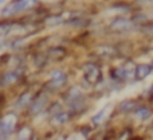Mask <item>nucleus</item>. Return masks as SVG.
Segmentation results:
<instances>
[{
  "mask_svg": "<svg viewBox=\"0 0 153 140\" xmlns=\"http://www.w3.org/2000/svg\"><path fill=\"white\" fill-rule=\"evenodd\" d=\"M50 104V96L47 92H40L36 97H34L27 106L30 116H39L46 111L47 105Z\"/></svg>",
  "mask_w": 153,
  "mask_h": 140,
  "instance_id": "obj_1",
  "label": "nucleus"
},
{
  "mask_svg": "<svg viewBox=\"0 0 153 140\" xmlns=\"http://www.w3.org/2000/svg\"><path fill=\"white\" fill-rule=\"evenodd\" d=\"M35 4H36V0H15V1L10 3L8 5H5V8L3 10V15L4 16L15 15L18 12H22L24 10L34 7Z\"/></svg>",
  "mask_w": 153,
  "mask_h": 140,
  "instance_id": "obj_2",
  "label": "nucleus"
},
{
  "mask_svg": "<svg viewBox=\"0 0 153 140\" xmlns=\"http://www.w3.org/2000/svg\"><path fill=\"white\" fill-rule=\"evenodd\" d=\"M66 81H67V77L65 74L63 70H54L50 76V81H48V88L51 90H58V89H62V88L66 85Z\"/></svg>",
  "mask_w": 153,
  "mask_h": 140,
  "instance_id": "obj_3",
  "label": "nucleus"
},
{
  "mask_svg": "<svg viewBox=\"0 0 153 140\" xmlns=\"http://www.w3.org/2000/svg\"><path fill=\"white\" fill-rule=\"evenodd\" d=\"M110 111H111V105H105L103 108H101L98 112H95L91 117H90V125L91 127H100L105 123V120L109 117L110 115Z\"/></svg>",
  "mask_w": 153,
  "mask_h": 140,
  "instance_id": "obj_4",
  "label": "nucleus"
},
{
  "mask_svg": "<svg viewBox=\"0 0 153 140\" xmlns=\"http://www.w3.org/2000/svg\"><path fill=\"white\" fill-rule=\"evenodd\" d=\"M71 117H73V115L70 113L69 111H62V112H59V113L51 116L50 119H48V123H50V125H53L54 128H61V127H63V125L69 124Z\"/></svg>",
  "mask_w": 153,
  "mask_h": 140,
  "instance_id": "obj_5",
  "label": "nucleus"
},
{
  "mask_svg": "<svg viewBox=\"0 0 153 140\" xmlns=\"http://www.w3.org/2000/svg\"><path fill=\"white\" fill-rule=\"evenodd\" d=\"M83 76L87 82L90 84H97L101 79V70L94 64H87L83 66Z\"/></svg>",
  "mask_w": 153,
  "mask_h": 140,
  "instance_id": "obj_6",
  "label": "nucleus"
},
{
  "mask_svg": "<svg viewBox=\"0 0 153 140\" xmlns=\"http://www.w3.org/2000/svg\"><path fill=\"white\" fill-rule=\"evenodd\" d=\"M132 115L136 120L145 123L153 116V111L149 108L148 105H145V104H138V105L136 106L134 111L132 112Z\"/></svg>",
  "mask_w": 153,
  "mask_h": 140,
  "instance_id": "obj_7",
  "label": "nucleus"
},
{
  "mask_svg": "<svg viewBox=\"0 0 153 140\" xmlns=\"http://www.w3.org/2000/svg\"><path fill=\"white\" fill-rule=\"evenodd\" d=\"M138 101L134 98H126V100H122L121 103L117 105V112L121 115H132V112L136 109V106L138 105Z\"/></svg>",
  "mask_w": 153,
  "mask_h": 140,
  "instance_id": "obj_8",
  "label": "nucleus"
},
{
  "mask_svg": "<svg viewBox=\"0 0 153 140\" xmlns=\"http://www.w3.org/2000/svg\"><path fill=\"white\" fill-rule=\"evenodd\" d=\"M153 71V67L151 65H138L136 66L134 71H133V76L137 81H141V79H145L146 77H149Z\"/></svg>",
  "mask_w": 153,
  "mask_h": 140,
  "instance_id": "obj_9",
  "label": "nucleus"
},
{
  "mask_svg": "<svg viewBox=\"0 0 153 140\" xmlns=\"http://www.w3.org/2000/svg\"><path fill=\"white\" fill-rule=\"evenodd\" d=\"M133 27V23L130 20H128V19H117V20H114L113 23L110 24V28L114 30V31H128V30H132Z\"/></svg>",
  "mask_w": 153,
  "mask_h": 140,
  "instance_id": "obj_10",
  "label": "nucleus"
},
{
  "mask_svg": "<svg viewBox=\"0 0 153 140\" xmlns=\"http://www.w3.org/2000/svg\"><path fill=\"white\" fill-rule=\"evenodd\" d=\"M65 111L63 109V105H62L59 101H54V103H50L47 105V108H46V111L43 112V113H46V116H48V119H50L51 116H54V115L59 113V112Z\"/></svg>",
  "mask_w": 153,
  "mask_h": 140,
  "instance_id": "obj_11",
  "label": "nucleus"
},
{
  "mask_svg": "<svg viewBox=\"0 0 153 140\" xmlns=\"http://www.w3.org/2000/svg\"><path fill=\"white\" fill-rule=\"evenodd\" d=\"M32 100V96L30 92H24L23 94L20 96V97L16 100V108L18 109H23V108H27V106L30 105V103H31Z\"/></svg>",
  "mask_w": 153,
  "mask_h": 140,
  "instance_id": "obj_12",
  "label": "nucleus"
},
{
  "mask_svg": "<svg viewBox=\"0 0 153 140\" xmlns=\"http://www.w3.org/2000/svg\"><path fill=\"white\" fill-rule=\"evenodd\" d=\"M18 79H19V73L12 71V73H8V74L4 76V78H3V84L8 85V84H12V82L18 81Z\"/></svg>",
  "mask_w": 153,
  "mask_h": 140,
  "instance_id": "obj_13",
  "label": "nucleus"
},
{
  "mask_svg": "<svg viewBox=\"0 0 153 140\" xmlns=\"http://www.w3.org/2000/svg\"><path fill=\"white\" fill-rule=\"evenodd\" d=\"M98 53L101 54V55H111V54L116 53V50H114L113 47H100L98 49Z\"/></svg>",
  "mask_w": 153,
  "mask_h": 140,
  "instance_id": "obj_14",
  "label": "nucleus"
},
{
  "mask_svg": "<svg viewBox=\"0 0 153 140\" xmlns=\"http://www.w3.org/2000/svg\"><path fill=\"white\" fill-rule=\"evenodd\" d=\"M65 140H83V139H82L78 133H73V135H70L69 138H66Z\"/></svg>",
  "mask_w": 153,
  "mask_h": 140,
  "instance_id": "obj_15",
  "label": "nucleus"
},
{
  "mask_svg": "<svg viewBox=\"0 0 153 140\" xmlns=\"http://www.w3.org/2000/svg\"><path fill=\"white\" fill-rule=\"evenodd\" d=\"M54 140H65L63 138H56V139H54Z\"/></svg>",
  "mask_w": 153,
  "mask_h": 140,
  "instance_id": "obj_16",
  "label": "nucleus"
}]
</instances>
